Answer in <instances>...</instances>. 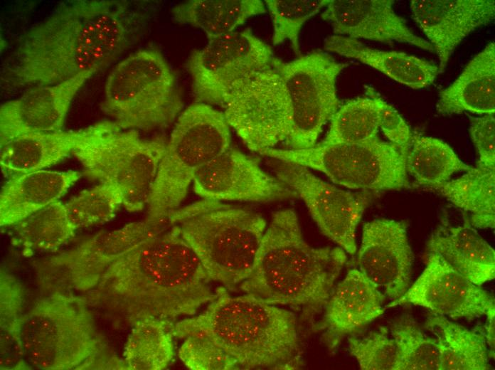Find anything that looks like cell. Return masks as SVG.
<instances>
[{"mask_svg": "<svg viewBox=\"0 0 495 370\" xmlns=\"http://www.w3.org/2000/svg\"><path fill=\"white\" fill-rule=\"evenodd\" d=\"M469 133L479 156L477 165L495 169L494 114L470 117Z\"/></svg>", "mask_w": 495, "mask_h": 370, "instance_id": "38", "label": "cell"}, {"mask_svg": "<svg viewBox=\"0 0 495 370\" xmlns=\"http://www.w3.org/2000/svg\"><path fill=\"white\" fill-rule=\"evenodd\" d=\"M275 58L271 47L250 28L208 41L188 60L195 102L222 106L236 83L269 66Z\"/></svg>", "mask_w": 495, "mask_h": 370, "instance_id": "12", "label": "cell"}, {"mask_svg": "<svg viewBox=\"0 0 495 370\" xmlns=\"http://www.w3.org/2000/svg\"><path fill=\"white\" fill-rule=\"evenodd\" d=\"M382 99L374 88L367 86L364 96L339 107L330 120L326 135L318 144L357 143L378 136Z\"/></svg>", "mask_w": 495, "mask_h": 370, "instance_id": "32", "label": "cell"}, {"mask_svg": "<svg viewBox=\"0 0 495 370\" xmlns=\"http://www.w3.org/2000/svg\"><path fill=\"white\" fill-rule=\"evenodd\" d=\"M96 72L86 71L63 82L31 87L0 106V146L18 137L63 130L71 103Z\"/></svg>", "mask_w": 495, "mask_h": 370, "instance_id": "17", "label": "cell"}, {"mask_svg": "<svg viewBox=\"0 0 495 370\" xmlns=\"http://www.w3.org/2000/svg\"><path fill=\"white\" fill-rule=\"evenodd\" d=\"M103 121L74 130H60L18 137L1 145L0 166L8 178L55 165L86 139L104 129Z\"/></svg>", "mask_w": 495, "mask_h": 370, "instance_id": "22", "label": "cell"}, {"mask_svg": "<svg viewBox=\"0 0 495 370\" xmlns=\"http://www.w3.org/2000/svg\"><path fill=\"white\" fill-rule=\"evenodd\" d=\"M65 206L77 230L110 221L123 206V197L115 186L100 182L70 199Z\"/></svg>", "mask_w": 495, "mask_h": 370, "instance_id": "35", "label": "cell"}, {"mask_svg": "<svg viewBox=\"0 0 495 370\" xmlns=\"http://www.w3.org/2000/svg\"><path fill=\"white\" fill-rule=\"evenodd\" d=\"M425 327L435 336L440 346V370L489 369V352L483 334L470 330L436 314Z\"/></svg>", "mask_w": 495, "mask_h": 370, "instance_id": "30", "label": "cell"}, {"mask_svg": "<svg viewBox=\"0 0 495 370\" xmlns=\"http://www.w3.org/2000/svg\"><path fill=\"white\" fill-rule=\"evenodd\" d=\"M176 77L162 53L137 51L120 61L105 82L102 111L122 130L168 127L183 110Z\"/></svg>", "mask_w": 495, "mask_h": 370, "instance_id": "8", "label": "cell"}, {"mask_svg": "<svg viewBox=\"0 0 495 370\" xmlns=\"http://www.w3.org/2000/svg\"><path fill=\"white\" fill-rule=\"evenodd\" d=\"M432 189L469 213L467 218L474 228H494L495 169L477 165L462 176Z\"/></svg>", "mask_w": 495, "mask_h": 370, "instance_id": "28", "label": "cell"}, {"mask_svg": "<svg viewBox=\"0 0 495 370\" xmlns=\"http://www.w3.org/2000/svg\"><path fill=\"white\" fill-rule=\"evenodd\" d=\"M411 304L457 319L495 314L491 294L454 269L442 256L429 252L426 266L398 299L385 307Z\"/></svg>", "mask_w": 495, "mask_h": 370, "instance_id": "14", "label": "cell"}, {"mask_svg": "<svg viewBox=\"0 0 495 370\" xmlns=\"http://www.w3.org/2000/svg\"><path fill=\"white\" fill-rule=\"evenodd\" d=\"M494 316L495 314L487 316L488 322L485 327L486 342L493 349L494 347Z\"/></svg>", "mask_w": 495, "mask_h": 370, "instance_id": "40", "label": "cell"}, {"mask_svg": "<svg viewBox=\"0 0 495 370\" xmlns=\"http://www.w3.org/2000/svg\"><path fill=\"white\" fill-rule=\"evenodd\" d=\"M347 64L315 50L272 63L236 83L222 107L230 127L251 151L284 144H316L324 126L341 105L336 80Z\"/></svg>", "mask_w": 495, "mask_h": 370, "instance_id": "1", "label": "cell"}, {"mask_svg": "<svg viewBox=\"0 0 495 370\" xmlns=\"http://www.w3.org/2000/svg\"><path fill=\"white\" fill-rule=\"evenodd\" d=\"M230 127L223 111L195 102L175 122L147 204L145 222L156 231L186 198L202 166L230 147Z\"/></svg>", "mask_w": 495, "mask_h": 370, "instance_id": "6", "label": "cell"}, {"mask_svg": "<svg viewBox=\"0 0 495 370\" xmlns=\"http://www.w3.org/2000/svg\"><path fill=\"white\" fill-rule=\"evenodd\" d=\"M11 334L23 361L37 369L80 366L97 348L90 317L76 298L55 293L18 319Z\"/></svg>", "mask_w": 495, "mask_h": 370, "instance_id": "9", "label": "cell"}, {"mask_svg": "<svg viewBox=\"0 0 495 370\" xmlns=\"http://www.w3.org/2000/svg\"><path fill=\"white\" fill-rule=\"evenodd\" d=\"M410 8L438 57L440 73L462 40L495 16L494 0H413Z\"/></svg>", "mask_w": 495, "mask_h": 370, "instance_id": "19", "label": "cell"}, {"mask_svg": "<svg viewBox=\"0 0 495 370\" xmlns=\"http://www.w3.org/2000/svg\"><path fill=\"white\" fill-rule=\"evenodd\" d=\"M275 161V176L307 206L321 232L346 253L356 251V232L370 202V194L346 191L315 176L309 168Z\"/></svg>", "mask_w": 495, "mask_h": 370, "instance_id": "13", "label": "cell"}, {"mask_svg": "<svg viewBox=\"0 0 495 370\" xmlns=\"http://www.w3.org/2000/svg\"><path fill=\"white\" fill-rule=\"evenodd\" d=\"M159 233L145 221L132 222L99 233L76 248L48 258L43 268L60 271L76 289L85 290L99 282L116 259Z\"/></svg>", "mask_w": 495, "mask_h": 370, "instance_id": "18", "label": "cell"}, {"mask_svg": "<svg viewBox=\"0 0 495 370\" xmlns=\"http://www.w3.org/2000/svg\"><path fill=\"white\" fill-rule=\"evenodd\" d=\"M146 22V14L127 1L62 2L21 36L9 81L15 87L48 85L97 72L137 41Z\"/></svg>", "mask_w": 495, "mask_h": 370, "instance_id": "2", "label": "cell"}, {"mask_svg": "<svg viewBox=\"0 0 495 370\" xmlns=\"http://www.w3.org/2000/svg\"><path fill=\"white\" fill-rule=\"evenodd\" d=\"M348 260L340 247L314 248L303 237L296 213H274L264 233L244 292L312 314L322 310Z\"/></svg>", "mask_w": 495, "mask_h": 370, "instance_id": "5", "label": "cell"}, {"mask_svg": "<svg viewBox=\"0 0 495 370\" xmlns=\"http://www.w3.org/2000/svg\"><path fill=\"white\" fill-rule=\"evenodd\" d=\"M348 348L363 370H395L397 347L384 328L362 337H349Z\"/></svg>", "mask_w": 495, "mask_h": 370, "instance_id": "37", "label": "cell"}, {"mask_svg": "<svg viewBox=\"0 0 495 370\" xmlns=\"http://www.w3.org/2000/svg\"><path fill=\"white\" fill-rule=\"evenodd\" d=\"M472 168L442 139L413 135L406 156V169L417 184L432 188L449 180L454 173Z\"/></svg>", "mask_w": 495, "mask_h": 370, "instance_id": "33", "label": "cell"}, {"mask_svg": "<svg viewBox=\"0 0 495 370\" xmlns=\"http://www.w3.org/2000/svg\"><path fill=\"white\" fill-rule=\"evenodd\" d=\"M265 12L260 0H191L171 11L176 22L201 29L208 41L233 32L248 18Z\"/></svg>", "mask_w": 495, "mask_h": 370, "instance_id": "27", "label": "cell"}, {"mask_svg": "<svg viewBox=\"0 0 495 370\" xmlns=\"http://www.w3.org/2000/svg\"><path fill=\"white\" fill-rule=\"evenodd\" d=\"M166 141L147 139L139 131L122 130L112 121L73 152L88 178L115 186L123 207L137 212L147 206Z\"/></svg>", "mask_w": 495, "mask_h": 370, "instance_id": "10", "label": "cell"}, {"mask_svg": "<svg viewBox=\"0 0 495 370\" xmlns=\"http://www.w3.org/2000/svg\"><path fill=\"white\" fill-rule=\"evenodd\" d=\"M398 358L395 370H440V352L437 339L427 337L409 317L391 328Z\"/></svg>", "mask_w": 495, "mask_h": 370, "instance_id": "34", "label": "cell"}, {"mask_svg": "<svg viewBox=\"0 0 495 370\" xmlns=\"http://www.w3.org/2000/svg\"><path fill=\"white\" fill-rule=\"evenodd\" d=\"M386 297L357 268L335 285L315 326L329 352L382 315Z\"/></svg>", "mask_w": 495, "mask_h": 370, "instance_id": "21", "label": "cell"}, {"mask_svg": "<svg viewBox=\"0 0 495 370\" xmlns=\"http://www.w3.org/2000/svg\"><path fill=\"white\" fill-rule=\"evenodd\" d=\"M173 226L211 280L232 290L250 274L267 225L257 213L212 201L176 218Z\"/></svg>", "mask_w": 495, "mask_h": 370, "instance_id": "7", "label": "cell"}, {"mask_svg": "<svg viewBox=\"0 0 495 370\" xmlns=\"http://www.w3.org/2000/svg\"><path fill=\"white\" fill-rule=\"evenodd\" d=\"M13 226V243L26 254L55 251L76 231L68 218L65 204L60 201L38 210Z\"/></svg>", "mask_w": 495, "mask_h": 370, "instance_id": "31", "label": "cell"}, {"mask_svg": "<svg viewBox=\"0 0 495 370\" xmlns=\"http://www.w3.org/2000/svg\"><path fill=\"white\" fill-rule=\"evenodd\" d=\"M443 115L495 112V43H489L465 66L458 78L441 90L436 104Z\"/></svg>", "mask_w": 495, "mask_h": 370, "instance_id": "24", "label": "cell"}, {"mask_svg": "<svg viewBox=\"0 0 495 370\" xmlns=\"http://www.w3.org/2000/svg\"><path fill=\"white\" fill-rule=\"evenodd\" d=\"M174 321L147 317L132 324L124 347L123 363L131 370H161L176 354Z\"/></svg>", "mask_w": 495, "mask_h": 370, "instance_id": "29", "label": "cell"}, {"mask_svg": "<svg viewBox=\"0 0 495 370\" xmlns=\"http://www.w3.org/2000/svg\"><path fill=\"white\" fill-rule=\"evenodd\" d=\"M82 176L77 171L41 169L8 179L0 192V225L12 226L59 201Z\"/></svg>", "mask_w": 495, "mask_h": 370, "instance_id": "23", "label": "cell"}, {"mask_svg": "<svg viewBox=\"0 0 495 370\" xmlns=\"http://www.w3.org/2000/svg\"><path fill=\"white\" fill-rule=\"evenodd\" d=\"M324 48L329 52L357 60L412 89L430 86L440 73L438 65L425 59L403 52L377 50L358 40L342 36H328Z\"/></svg>", "mask_w": 495, "mask_h": 370, "instance_id": "26", "label": "cell"}, {"mask_svg": "<svg viewBox=\"0 0 495 370\" xmlns=\"http://www.w3.org/2000/svg\"><path fill=\"white\" fill-rule=\"evenodd\" d=\"M379 129L390 143L407 156L413 134L409 125L398 110L383 99L380 104Z\"/></svg>", "mask_w": 495, "mask_h": 370, "instance_id": "39", "label": "cell"}, {"mask_svg": "<svg viewBox=\"0 0 495 370\" xmlns=\"http://www.w3.org/2000/svg\"><path fill=\"white\" fill-rule=\"evenodd\" d=\"M198 314L174 324L178 356L193 370H294L304 360L295 314L250 294L215 289Z\"/></svg>", "mask_w": 495, "mask_h": 370, "instance_id": "3", "label": "cell"}, {"mask_svg": "<svg viewBox=\"0 0 495 370\" xmlns=\"http://www.w3.org/2000/svg\"><path fill=\"white\" fill-rule=\"evenodd\" d=\"M324 173L334 183L363 191L398 190L408 186L406 156L378 136L362 142L274 148L260 154Z\"/></svg>", "mask_w": 495, "mask_h": 370, "instance_id": "11", "label": "cell"}, {"mask_svg": "<svg viewBox=\"0 0 495 370\" xmlns=\"http://www.w3.org/2000/svg\"><path fill=\"white\" fill-rule=\"evenodd\" d=\"M427 248L479 286L495 277L494 250L467 218L463 225L440 226L430 236Z\"/></svg>", "mask_w": 495, "mask_h": 370, "instance_id": "25", "label": "cell"}, {"mask_svg": "<svg viewBox=\"0 0 495 370\" xmlns=\"http://www.w3.org/2000/svg\"><path fill=\"white\" fill-rule=\"evenodd\" d=\"M198 258L173 226L143 241L109 265L99 281L131 324L147 317L196 314L215 297Z\"/></svg>", "mask_w": 495, "mask_h": 370, "instance_id": "4", "label": "cell"}, {"mask_svg": "<svg viewBox=\"0 0 495 370\" xmlns=\"http://www.w3.org/2000/svg\"><path fill=\"white\" fill-rule=\"evenodd\" d=\"M403 221L378 218L364 223L358 253V270L388 298L408 289L413 254Z\"/></svg>", "mask_w": 495, "mask_h": 370, "instance_id": "16", "label": "cell"}, {"mask_svg": "<svg viewBox=\"0 0 495 370\" xmlns=\"http://www.w3.org/2000/svg\"><path fill=\"white\" fill-rule=\"evenodd\" d=\"M393 0H330L321 14L334 35L383 43H405L434 53L432 45L412 32L394 9Z\"/></svg>", "mask_w": 495, "mask_h": 370, "instance_id": "20", "label": "cell"}, {"mask_svg": "<svg viewBox=\"0 0 495 370\" xmlns=\"http://www.w3.org/2000/svg\"><path fill=\"white\" fill-rule=\"evenodd\" d=\"M193 186L203 199L219 202H268L297 196L258 162L232 147L198 170Z\"/></svg>", "mask_w": 495, "mask_h": 370, "instance_id": "15", "label": "cell"}, {"mask_svg": "<svg viewBox=\"0 0 495 370\" xmlns=\"http://www.w3.org/2000/svg\"><path fill=\"white\" fill-rule=\"evenodd\" d=\"M330 0H265L273 25L272 41L279 45L290 42L294 52L299 56V33L304 23L326 7Z\"/></svg>", "mask_w": 495, "mask_h": 370, "instance_id": "36", "label": "cell"}]
</instances>
